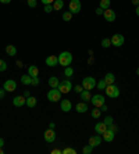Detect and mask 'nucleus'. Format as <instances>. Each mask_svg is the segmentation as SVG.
I'll return each instance as SVG.
<instances>
[{
  "mask_svg": "<svg viewBox=\"0 0 139 154\" xmlns=\"http://www.w3.org/2000/svg\"><path fill=\"white\" fill-rule=\"evenodd\" d=\"M107 128H109V126H107L104 122H99V124L95 125V131H96V133H99V135H103L107 131Z\"/></svg>",
  "mask_w": 139,
  "mask_h": 154,
  "instance_id": "f3484780",
  "label": "nucleus"
},
{
  "mask_svg": "<svg viewBox=\"0 0 139 154\" xmlns=\"http://www.w3.org/2000/svg\"><path fill=\"white\" fill-rule=\"evenodd\" d=\"M72 88H74V86H72L71 81L64 79V81H61V82L58 83V88H57V89L61 92V94H65V93H68V92H70Z\"/></svg>",
  "mask_w": 139,
  "mask_h": 154,
  "instance_id": "20e7f679",
  "label": "nucleus"
},
{
  "mask_svg": "<svg viewBox=\"0 0 139 154\" xmlns=\"http://www.w3.org/2000/svg\"><path fill=\"white\" fill-rule=\"evenodd\" d=\"M17 65L20 67V68H21V67H22V63H21V61H17Z\"/></svg>",
  "mask_w": 139,
  "mask_h": 154,
  "instance_id": "5fc2aeb1",
  "label": "nucleus"
},
{
  "mask_svg": "<svg viewBox=\"0 0 139 154\" xmlns=\"http://www.w3.org/2000/svg\"><path fill=\"white\" fill-rule=\"evenodd\" d=\"M75 110L79 112V114H84V112L88 111V104L85 101H79L77 106H75Z\"/></svg>",
  "mask_w": 139,
  "mask_h": 154,
  "instance_id": "a211bd4d",
  "label": "nucleus"
},
{
  "mask_svg": "<svg viewBox=\"0 0 139 154\" xmlns=\"http://www.w3.org/2000/svg\"><path fill=\"white\" fill-rule=\"evenodd\" d=\"M58 83H60V81H58L57 76H52V78H49V86L52 88V89H57Z\"/></svg>",
  "mask_w": 139,
  "mask_h": 154,
  "instance_id": "412c9836",
  "label": "nucleus"
},
{
  "mask_svg": "<svg viewBox=\"0 0 139 154\" xmlns=\"http://www.w3.org/2000/svg\"><path fill=\"white\" fill-rule=\"evenodd\" d=\"M82 8V4L79 0H71L70 2V13H72V14H78L79 11H81Z\"/></svg>",
  "mask_w": 139,
  "mask_h": 154,
  "instance_id": "6e6552de",
  "label": "nucleus"
},
{
  "mask_svg": "<svg viewBox=\"0 0 139 154\" xmlns=\"http://www.w3.org/2000/svg\"><path fill=\"white\" fill-rule=\"evenodd\" d=\"M135 13H136V15L139 17V6H136V11H135Z\"/></svg>",
  "mask_w": 139,
  "mask_h": 154,
  "instance_id": "864d4df0",
  "label": "nucleus"
},
{
  "mask_svg": "<svg viewBox=\"0 0 139 154\" xmlns=\"http://www.w3.org/2000/svg\"><path fill=\"white\" fill-rule=\"evenodd\" d=\"M25 104H27L29 108H33L36 106V97H33V96L27 97V101H25Z\"/></svg>",
  "mask_w": 139,
  "mask_h": 154,
  "instance_id": "b1692460",
  "label": "nucleus"
},
{
  "mask_svg": "<svg viewBox=\"0 0 139 154\" xmlns=\"http://www.w3.org/2000/svg\"><path fill=\"white\" fill-rule=\"evenodd\" d=\"M109 129H110L111 132H114V133H117V131H118V128H117V126L114 125V124H111V125L109 126Z\"/></svg>",
  "mask_w": 139,
  "mask_h": 154,
  "instance_id": "a19ab883",
  "label": "nucleus"
},
{
  "mask_svg": "<svg viewBox=\"0 0 139 154\" xmlns=\"http://www.w3.org/2000/svg\"><path fill=\"white\" fill-rule=\"evenodd\" d=\"M96 79L93 76H86V78L82 79V88L85 90H90V89H95L96 88Z\"/></svg>",
  "mask_w": 139,
  "mask_h": 154,
  "instance_id": "7ed1b4c3",
  "label": "nucleus"
},
{
  "mask_svg": "<svg viewBox=\"0 0 139 154\" xmlns=\"http://www.w3.org/2000/svg\"><path fill=\"white\" fill-rule=\"evenodd\" d=\"M124 42H125V39L121 33H115V35H113V38H111V46L120 47L124 45Z\"/></svg>",
  "mask_w": 139,
  "mask_h": 154,
  "instance_id": "0eeeda50",
  "label": "nucleus"
},
{
  "mask_svg": "<svg viewBox=\"0 0 139 154\" xmlns=\"http://www.w3.org/2000/svg\"><path fill=\"white\" fill-rule=\"evenodd\" d=\"M92 150H93V147L90 146V144H86V146L82 149V153L84 154H90L92 153Z\"/></svg>",
  "mask_w": 139,
  "mask_h": 154,
  "instance_id": "72a5a7b5",
  "label": "nucleus"
},
{
  "mask_svg": "<svg viewBox=\"0 0 139 154\" xmlns=\"http://www.w3.org/2000/svg\"><path fill=\"white\" fill-rule=\"evenodd\" d=\"M3 146H4V140L0 137V147H3Z\"/></svg>",
  "mask_w": 139,
  "mask_h": 154,
  "instance_id": "603ef678",
  "label": "nucleus"
},
{
  "mask_svg": "<svg viewBox=\"0 0 139 154\" xmlns=\"http://www.w3.org/2000/svg\"><path fill=\"white\" fill-rule=\"evenodd\" d=\"M63 20H64V21H71L72 20V13H70V11H64V13H63Z\"/></svg>",
  "mask_w": 139,
  "mask_h": 154,
  "instance_id": "2f4dec72",
  "label": "nucleus"
},
{
  "mask_svg": "<svg viewBox=\"0 0 139 154\" xmlns=\"http://www.w3.org/2000/svg\"><path fill=\"white\" fill-rule=\"evenodd\" d=\"M114 135H115L114 132H111L110 129L107 128V131L103 133V135H102V136H103V140H104V142H107V143H111V142L114 140Z\"/></svg>",
  "mask_w": 139,
  "mask_h": 154,
  "instance_id": "2eb2a0df",
  "label": "nucleus"
},
{
  "mask_svg": "<svg viewBox=\"0 0 139 154\" xmlns=\"http://www.w3.org/2000/svg\"><path fill=\"white\" fill-rule=\"evenodd\" d=\"M6 93H7V92H6L4 89H0V100H3L4 96H6Z\"/></svg>",
  "mask_w": 139,
  "mask_h": 154,
  "instance_id": "79ce46f5",
  "label": "nucleus"
},
{
  "mask_svg": "<svg viewBox=\"0 0 139 154\" xmlns=\"http://www.w3.org/2000/svg\"><path fill=\"white\" fill-rule=\"evenodd\" d=\"M72 89H74V92H75V93H81V92H82V90H84V88H82V86L81 85H77V86H74V88H72Z\"/></svg>",
  "mask_w": 139,
  "mask_h": 154,
  "instance_id": "4c0bfd02",
  "label": "nucleus"
},
{
  "mask_svg": "<svg viewBox=\"0 0 139 154\" xmlns=\"http://www.w3.org/2000/svg\"><path fill=\"white\" fill-rule=\"evenodd\" d=\"M104 92H106V94L110 97V99H117V97L120 96V89H118L114 83H113V85H107Z\"/></svg>",
  "mask_w": 139,
  "mask_h": 154,
  "instance_id": "f03ea898",
  "label": "nucleus"
},
{
  "mask_svg": "<svg viewBox=\"0 0 139 154\" xmlns=\"http://www.w3.org/2000/svg\"><path fill=\"white\" fill-rule=\"evenodd\" d=\"M0 154H3V147H0Z\"/></svg>",
  "mask_w": 139,
  "mask_h": 154,
  "instance_id": "6e6d98bb",
  "label": "nucleus"
},
{
  "mask_svg": "<svg viewBox=\"0 0 139 154\" xmlns=\"http://www.w3.org/2000/svg\"><path fill=\"white\" fill-rule=\"evenodd\" d=\"M10 2H11V0H0V3H2V4H8Z\"/></svg>",
  "mask_w": 139,
  "mask_h": 154,
  "instance_id": "49530a36",
  "label": "nucleus"
},
{
  "mask_svg": "<svg viewBox=\"0 0 139 154\" xmlns=\"http://www.w3.org/2000/svg\"><path fill=\"white\" fill-rule=\"evenodd\" d=\"M132 4H135V6H139V0H132Z\"/></svg>",
  "mask_w": 139,
  "mask_h": 154,
  "instance_id": "8fccbe9b",
  "label": "nucleus"
},
{
  "mask_svg": "<svg viewBox=\"0 0 139 154\" xmlns=\"http://www.w3.org/2000/svg\"><path fill=\"white\" fill-rule=\"evenodd\" d=\"M106 86H107V83H106V81H104V79H100L99 82L96 83V88L99 90H104V89H106Z\"/></svg>",
  "mask_w": 139,
  "mask_h": 154,
  "instance_id": "c85d7f7f",
  "label": "nucleus"
},
{
  "mask_svg": "<svg viewBox=\"0 0 139 154\" xmlns=\"http://www.w3.org/2000/svg\"><path fill=\"white\" fill-rule=\"evenodd\" d=\"M43 4H53V2L54 0H40Z\"/></svg>",
  "mask_w": 139,
  "mask_h": 154,
  "instance_id": "c03bdc74",
  "label": "nucleus"
},
{
  "mask_svg": "<svg viewBox=\"0 0 139 154\" xmlns=\"http://www.w3.org/2000/svg\"><path fill=\"white\" fill-rule=\"evenodd\" d=\"M31 81H32V76H29L28 74L21 76V83L22 85H31Z\"/></svg>",
  "mask_w": 139,
  "mask_h": 154,
  "instance_id": "bb28decb",
  "label": "nucleus"
},
{
  "mask_svg": "<svg viewBox=\"0 0 139 154\" xmlns=\"http://www.w3.org/2000/svg\"><path fill=\"white\" fill-rule=\"evenodd\" d=\"M103 122H104V124H106L107 126H110L111 124H114V119H113V117H110V115H107L106 118L103 119Z\"/></svg>",
  "mask_w": 139,
  "mask_h": 154,
  "instance_id": "473e14b6",
  "label": "nucleus"
},
{
  "mask_svg": "<svg viewBox=\"0 0 139 154\" xmlns=\"http://www.w3.org/2000/svg\"><path fill=\"white\" fill-rule=\"evenodd\" d=\"M110 4H111V0H100V8H103V10H107V8H110Z\"/></svg>",
  "mask_w": 139,
  "mask_h": 154,
  "instance_id": "a878e982",
  "label": "nucleus"
},
{
  "mask_svg": "<svg viewBox=\"0 0 139 154\" xmlns=\"http://www.w3.org/2000/svg\"><path fill=\"white\" fill-rule=\"evenodd\" d=\"M54 126H56V125H54V122H50V124H49V128L50 129H54Z\"/></svg>",
  "mask_w": 139,
  "mask_h": 154,
  "instance_id": "09e8293b",
  "label": "nucleus"
},
{
  "mask_svg": "<svg viewBox=\"0 0 139 154\" xmlns=\"http://www.w3.org/2000/svg\"><path fill=\"white\" fill-rule=\"evenodd\" d=\"M103 17H104V20H106L107 22H114L115 18H117V15H115L114 10H111V8H107V10H104Z\"/></svg>",
  "mask_w": 139,
  "mask_h": 154,
  "instance_id": "1a4fd4ad",
  "label": "nucleus"
},
{
  "mask_svg": "<svg viewBox=\"0 0 139 154\" xmlns=\"http://www.w3.org/2000/svg\"><path fill=\"white\" fill-rule=\"evenodd\" d=\"M64 75L67 76V78H71L72 75H74V69L68 65V67H65V69H64Z\"/></svg>",
  "mask_w": 139,
  "mask_h": 154,
  "instance_id": "7c9ffc66",
  "label": "nucleus"
},
{
  "mask_svg": "<svg viewBox=\"0 0 139 154\" xmlns=\"http://www.w3.org/2000/svg\"><path fill=\"white\" fill-rule=\"evenodd\" d=\"M103 79L106 81L107 85H113V83H114V81H115V76H114V74H111V72H107L106 76H104Z\"/></svg>",
  "mask_w": 139,
  "mask_h": 154,
  "instance_id": "4be33fe9",
  "label": "nucleus"
},
{
  "mask_svg": "<svg viewBox=\"0 0 139 154\" xmlns=\"http://www.w3.org/2000/svg\"><path fill=\"white\" fill-rule=\"evenodd\" d=\"M47 100L52 101V103H56V101L61 100V92L58 89H50L47 92Z\"/></svg>",
  "mask_w": 139,
  "mask_h": 154,
  "instance_id": "39448f33",
  "label": "nucleus"
},
{
  "mask_svg": "<svg viewBox=\"0 0 139 154\" xmlns=\"http://www.w3.org/2000/svg\"><path fill=\"white\" fill-rule=\"evenodd\" d=\"M60 108H61V111L70 112V111H71V108H72L71 100H68V99H64V100H61V101H60Z\"/></svg>",
  "mask_w": 139,
  "mask_h": 154,
  "instance_id": "f8f14e48",
  "label": "nucleus"
},
{
  "mask_svg": "<svg viewBox=\"0 0 139 154\" xmlns=\"http://www.w3.org/2000/svg\"><path fill=\"white\" fill-rule=\"evenodd\" d=\"M27 3H28V6L31 8L36 7V4H38V3H36V0H27Z\"/></svg>",
  "mask_w": 139,
  "mask_h": 154,
  "instance_id": "ea45409f",
  "label": "nucleus"
},
{
  "mask_svg": "<svg viewBox=\"0 0 139 154\" xmlns=\"http://www.w3.org/2000/svg\"><path fill=\"white\" fill-rule=\"evenodd\" d=\"M100 115H102V110L99 107H95L92 110V118H99Z\"/></svg>",
  "mask_w": 139,
  "mask_h": 154,
  "instance_id": "cd10ccee",
  "label": "nucleus"
},
{
  "mask_svg": "<svg viewBox=\"0 0 139 154\" xmlns=\"http://www.w3.org/2000/svg\"><path fill=\"white\" fill-rule=\"evenodd\" d=\"M28 75L35 78V76L39 75V68L36 67V65H29L28 67Z\"/></svg>",
  "mask_w": 139,
  "mask_h": 154,
  "instance_id": "6ab92c4d",
  "label": "nucleus"
},
{
  "mask_svg": "<svg viewBox=\"0 0 139 154\" xmlns=\"http://www.w3.org/2000/svg\"><path fill=\"white\" fill-rule=\"evenodd\" d=\"M39 82H40L39 78H38V76H35V78H32V81H31V85H32V86H38V85H39Z\"/></svg>",
  "mask_w": 139,
  "mask_h": 154,
  "instance_id": "58836bf2",
  "label": "nucleus"
},
{
  "mask_svg": "<svg viewBox=\"0 0 139 154\" xmlns=\"http://www.w3.org/2000/svg\"><path fill=\"white\" fill-rule=\"evenodd\" d=\"M64 7V2L63 0H54L53 2V8L54 10H61V8Z\"/></svg>",
  "mask_w": 139,
  "mask_h": 154,
  "instance_id": "393cba45",
  "label": "nucleus"
},
{
  "mask_svg": "<svg viewBox=\"0 0 139 154\" xmlns=\"http://www.w3.org/2000/svg\"><path fill=\"white\" fill-rule=\"evenodd\" d=\"M6 69H7V63H6L4 60H2V58H0V72L6 71Z\"/></svg>",
  "mask_w": 139,
  "mask_h": 154,
  "instance_id": "f704fd0d",
  "label": "nucleus"
},
{
  "mask_svg": "<svg viewBox=\"0 0 139 154\" xmlns=\"http://www.w3.org/2000/svg\"><path fill=\"white\" fill-rule=\"evenodd\" d=\"M54 8H53V4H45V8H43V11L45 13H52Z\"/></svg>",
  "mask_w": 139,
  "mask_h": 154,
  "instance_id": "e433bc0d",
  "label": "nucleus"
},
{
  "mask_svg": "<svg viewBox=\"0 0 139 154\" xmlns=\"http://www.w3.org/2000/svg\"><path fill=\"white\" fill-rule=\"evenodd\" d=\"M45 140H46L47 143H53L54 140H56V132H54V129H46V132L43 135Z\"/></svg>",
  "mask_w": 139,
  "mask_h": 154,
  "instance_id": "9b49d317",
  "label": "nucleus"
},
{
  "mask_svg": "<svg viewBox=\"0 0 139 154\" xmlns=\"http://www.w3.org/2000/svg\"><path fill=\"white\" fill-rule=\"evenodd\" d=\"M81 100H84L85 103H88V101H90V99H92V94H90V90H82L81 93Z\"/></svg>",
  "mask_w": 139,
  "mask_h": 154,
  "instance_id": "aec40b11",
  "label": "nucleus"
},
{
  "mask_svg": "<svg viewBox=\"0 0 139 154\" xmlns=\"http://www.w3.org/2000/svg\"><path fill=\"white\" fill-rule=\"evenodd\" d=\"M100 110H102V111H107V106L106 104H103V106L100 107Z\"/></svg>",
  "mask_w": 139,
  "mask_h": 154,
  "instance_id": "de8ad7c7",
  "label": "nucleus"
},
{
  "mask_svg": "<svg viewBox=\"0 0 139 154\" xmlns=\"http://www.w3.org/2000/svg\"><path fill=\"white\" fill-rule=\"evenodd\" d=\"M25 101H27V97L25 96H15L13 99V104H14L15 107H22L25 106Z\"/></svg>",
  "mask_w": 139,
  "mask_h": 154,
  "instance_id": "4468645a",
  "label": "nucleus"
},
{
  "mask_svg": "<svg viewBox=\"0 0 139 154\" xmlns=\"http://www.w3.org/2000/svg\"><path fill=\"white\" fill-rule=\"evenodd\" d=\"M136 75L139 76V67H138V69H136Z\"/></svg>",
  "mask_w": 139,
  "mask_h": 154,
  "instance_id": "4d7b16f0",
  "label": "nucleus"
},
{
  "mask_svg": "<svg viewBox=\"0 0 139 154\" xmlns=\"http://www.w3.org/2000/svg\"><path fill=\"white\" fill-rule=\"evenodd\" d=\"M90 101H92L93 107H102L104 103H106V99H104V96H102V94H93L92 99H90Z\"/></svg>",
  "mask_w": 139,
  "mask_h": 154,
  "instance_id": "423d86ee",
  "label": "nucleus"
},
{
  "mask_svg": "<svg viewBox=\"0 0 139 154\" xmlns=\"http://www.w3.org/2000/svg\"><path fill=\"white\" fill-rule=\"evenodd\" d=\"M61 153H63V154H77V150L71 149V147H67V149H64Z\"/></svg>",
  "mask_w": 139,
  "mask_h": 154,
  "instance_id": "c9c22d12",
  "label": "nucleus"
},
{
  "mask_svg": "<svg viewBox=\"0 0 139 154\" xmlns=\"http://www.w3.org/2000/svg\"><path fill=\"white\" fill-rule=\"evenodd\" d=\"M89 144L92 147H97L102 144V135H95V136L89 137Z\"/></svg>",
  "mask_w": 139,
  "mask_h": 154,
  "instance_id": "ddd939ff",
  "label": "nucleus"
},
{
  "mask_svg": "<svg viewBox=\"0 0 139 154\" xmlns=\"http://www.w3.org/2000/svg\"><path fill=\"white\" fill-rule=\"evenodd\" d=\"M72 63V54L70 51H63L58 54V64L61 67H68Z\"/></svg>",
  "mask_w": 139,
  "mask_h": 154,
  "instance_id": "f257e3e1",
  "label": "nucleus"
},
{
  "mask_svg": "<svg viewBox=\"0 0 139 154\" xmlns=\"http://www.w3.org/2000/svg\"><path fill=\"white\" fill-rule=\"evenodd\" d=\"M3 89L6 90V92H14L15 89H17V83H15V81H13V79H7L6 82H4L3 85Z\"/></svg>",
  "mask_w": 139,
  "mask_h": 154,
  "instance_id": "9d476101",
  "label": "nucleus"
},
{
  "mask_svg": "<svg viewBox=\"0 0 139 154\" xmlns=\"http://www.w3.org/2000/svg\"><path fill=\"white\" fill-rule=\"evenodd\" d=\"M6 53H7V56H11V57H14L15 54H17V49H15L14 45H8V46L6 47Z\"/></svg>",
  "mask_w": 139,
  "mask_h": 154,
  "instance_id": "5701e85b",
  "label": "nucleus"
},
{
  "mask_svg": "<svg viewBox=\"0 0 139 154\" xmlns=\"http://www.w3.org/2000/svg\"><path fill=\"white\" fill-rule=\"evenodd\" d=\"M102 46H103L104 49H109V47L111 46V39H109V38H103V39H102Z\"/></svg>",
  "mask_w": 139,
  "mask_h": 154,
  "instance_id": "c756f323",
  "label": "nucleus"
},
{
  "mask_svg": "<svg viewBox=\"0 0 139 154\" xmlns=\"http://www.w3.org/2000/svg\"><path fill=\"white\" fill-rule=\"evenodd\" d=\"M61 150H58V149H54V150H52V154H60Z\"/></svg>",
  "mask_w": 139,
  "mask_h": 154,
  "instance_id": "a18cd8bd",
  "label": "nucleus"
},
{
  "mask_svg": "<svg viewBox=\"0 0 139 154\" xmlns=\"http://www.w3.org/2000/svg\"><path fill=\"white\" fill-rule=\"evenodd\" d=\"M24 96H25V97H29V96H31V93H29V90H27V92H25Z\"/></svg>",
  "mask_w": 139,
  "mask_h": 154,
  "instance_id": "3c124183",
  "label": "nucleus"
},
{
  "mask_svg": "<svg viewBox=\"0 0 139 154\" xmlns=\"http://www.w3.org/2000/svg\"><path fill=\"white\" fill-rule=\"evenodd\" d=\"M103 13H104L103 8H100V7H97V8H96V14H97V15H102Z\"/></svg>",
  "mask_w": 139,
  "mask_h": 154,
  "instance_id": "37998d69",
  "label": "nucleus"
},
{
  "mask_svg": "<svg viewBox=\"0 0 139 154\" xmlns=\"http://www.w3.org/2000/svg\"><path fill=\"white\" fill-rule=\"evenodd\" d=\"M58 64V57L57 56H47L46 58V65L47 67H56Z\"/></svg>",
  "mask_w": 139,
  "mask_h": 154,
  "instance_id": "dca6fc26",
  "label": "nucleus"
}]
</instances>
